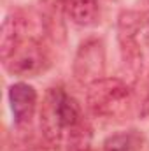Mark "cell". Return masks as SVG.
Segmentation results:
<instances>
[{
	"mask_svg": "<svg viewBox=\"0 0 149 151\" xmlns=\"http://www.w3.org/2000/svg\"><path fill=\"white\" fill-rule=\"evenodd\" d=\"M0 55L11 74L34 77L46 70L47 55L35 37L25 34V25L18 16H9L2 25Z\"/></svg>",
	"mask_w": 149,
	"mask_h": 151,
	"instance_id": "6da1fadb",
	"label": "cell"
},
{
	"mask_svg": "<svg viewBox=\"0 0 149 151\" xmlns=\"http://www.w3.org/2000/svg\"><path fill=\"white\" fill-rule=\"evenodd\" d=\"M40 127L51 142H62L63 139L75 141L82 137L84 121L77 100L62 88H51L46 93L40 109Z\"/></svg>",
	"mask_w": 149,
	"mask_h": 151,
	"instance_id": "7a4b0ae2",
	"label": "cell"
},
{
	"mask_svg": "<svg viewBox=\"0 0 149 151\" xmlns=\"http://www.w3.org/2000/svg\"><path fill=\"white\" fill-rule=\"evenodd\" d=\"M88 107L100 118H121L128 111L132 91L126 83L116 77H102L90 84L86 95Z\"/></svg>",
	"mask_w": 149,
	"mask_h": 151,
	"instance_id": "3957f363",
	"label": "cell"
},
{
	"mask_svg": "<svg viewBox=\"0 0 149 151\" xmlns=\"http://www.w3.org/2000/svg\"><path fill=\"white\" fill-rule=\"evenodd\" d=\"M105 70V53L100 40H86L74 60V74L81 83H95Z\"/></svg>",
	"mask_w": 149,
	"mask_h": 151,
	"instance_id": "277c9868",
	"label": "cell"
},
{
	"mask_svg": "<svg viewBox=\"0 0 149 151\" xmlns=\"http://www.w3.org/2000/svg\"><path fill=\"white\" fill-rule=\"evenodd\" d=\"M9 104L12 109L14 123H30L37 109V91L28 83H14L9 86Z\"/></svg>",
	"mask_w": 149,
	"mask_h": 151,
	"instance_id": "5b68a950",
	"label": "cell"
},
{
	"mask_svg": "<svg viewBox=\"0 0 149 151\" xmlns=\"http://www.w3.org/2000/svg\"><path fill=\"white\" fill-rule=\"evenodd\" d=\"M67 16L79 27L95 25L100 14L97 0H65Z\"/></svg>",
	"mask_w": 149,
	"mask_h": 151,
	"instance_id": "8992f818",
	"label": "cell"
},
{
	"mask_svg": "<svg viewBox=\"0 0 149 151\" xmlns=\"http://www.w3.org/2000/svg\"><path fill=\"white\" fill-rule=\"evenodd\" d=\"M142 148V135L137 130L117 132L105 139L104 151H140Z\"/></svg>",
	"mask_w": 149,
	"mask_h": 151,
	"instance_id": "52a82bcc",
	"label": "cell"
}]
</instances>
